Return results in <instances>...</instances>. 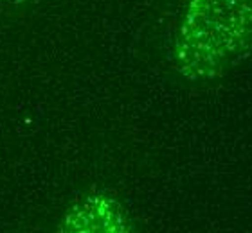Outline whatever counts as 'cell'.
<instances>
[{
	"instance_id": "2",
	"label": "cell",
	"mask_w": 252,
	"mask_h": 233,
	"mask_svg": "<svg viewBox=\"0 0 252 233\" xmlns=\"http://www.w3.org/2000/svg\"><path fill=\"white\" fill-rule=\"evenodd\" d=\"M67 232H128L130 221L125 208L108 196L94 194L78 201L63 219Z\"/></svg>"
},
{
	"instance_id": "1",
	"label": "cell",
	"mask_w": 252,
	"mask_h": 233,
	"mask_svg": "<svg viewBox=\"0 0 252 233\" xmlns=\"http://www.w3.org/2000/svg\"><path fill=\"white\" fill-rule=\"evenodd\" d=\"M252 54V0H186L175 70L189 83L225 76Z\"/></svg>"
}]
</instances>
